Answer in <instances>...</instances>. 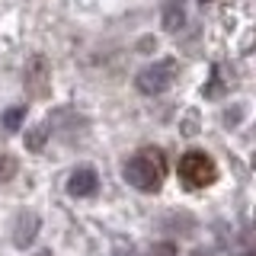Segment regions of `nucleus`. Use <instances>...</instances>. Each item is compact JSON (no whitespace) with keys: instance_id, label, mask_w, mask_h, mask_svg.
Returning a JSON list of instances; mask_svg holds the SVG:
<instances>
[{"instance_id":"f257e3e1","label":"nucleus","mask_w":256,"mask_h":256,"mask_svg":"<svg viewBox=\"0 0 256 256\" xmlns=\"http://www.w3.org/2000/svg\"><path fill=\"white\" fill-rule=\"evenodd\" d=\"M125 180L128 186L141 192H157L166 180V157L160 148H138L132 157L125 160Z\"/></svg>"},{"instance_id":"f03ea898","label":"nucleus","mask_w":256,"mask_h":256,"mask_svg":"<svg viewBox=\"0 0 256 256\" xmlns=\"http://www.w3.org/2000/svg\"><path fill=\"white\" fill-rule=\"evenodd\" d=\"M214 180H218V166H214V160L208 154H202V150L182 154V160H180V182L186 189H205V186H212Z\"/></svg>"},{"instance_id":"7ed1b4c3","label":"nucleus","mask_w":256,"mask_h":256,"mask_svg":"<svg viewBox=\"0 0 256 256\" xmlns=\"http://www.w3.org/2000/svg\"><path fill=\"white\" fill-rule=\"evenodd\" d=\"M176 74V61H157V64H150V68H144L138 70V77H134V90H138L141 96H157V93H164L166 86H170V80Z\"/></svg>"},{"instance_id":"20e7f679","label":"nucleus","mask_w":256,"mask_h":256,"mask_svg":"<svg viewBox=\"0 0 256 256\" xmlns=\"http://www.w3.org/2000/svg\"><path fill=\"white\" fill-rule=\"evenodd\" d=\"M96 186H100V180H96V170H93V166H77V170L70 173V180H68V192L74 198L93 196Z\"/></svg>"},{"instance_id":"39448f33","label":"nucleus","mask_w":256,"mask_h":256,"mask_svg":"<svg viewBox=\"0 0 256 256\" xmlns=\"http://www.w3.org/2000/svg\"><path fill=\"white\" fill-rule=\"evenodd\" d=\"M36 234H38V214L20 212V218L13 224V244L20 246V250H26L32 240H36Z\"/></svg>"},{"instance_id":"423d86ee","label":"nucleus","mask_w":256,"mask_h":256,"mask_svg":"<svg viewBox=\"0 0 256 256\" xmlns=\"http://www.w3.org/2000/svg\"><path fill=\"white\" fill-rule=\"evenodd\" d=\"M186 26V6L180 4V0H170V4L164 6V29L166 32H180Z\"/></svg>"},{"instance_id":"0eeeda50","label":"nucleus","mask_w":256,"mask_h":256,"mask_svg":"<svg viewBox=\"0 0 256 256\" xmlns=\"http://www.w3.org/2000/svg\"><path fill=\"white\" fill-rule=\"evenodd\" d=\"M48 132H52V125H48V122H38V125H36V128H32V132L26 134V148L32 150V154H38V150L45 148Z\"/></svg>"},{"instance_id":"6e6552de","label":"nucleus","mask_w":256,"mask_h":256,"mask_svg":"<svg viewBox=\"0 0 256 256\" xmlns=\"http://www.w3.org/2000/svg\"><path fill=\"white\" fill-rule=\"evenodd\" d=\"M22 118H26V109H22V106H13V109H6L4 116H0V128H4L6 134H13V132H20Z\"/></svg>"},{"instance_id":"1a4fd4ad","label":"nucleus","mask_w":256,"mask_h":256,"mask_svg":"<svg viewBox=\"0 0 256 256\" xmlns=\"http://www.w3.org/2000/svg\"><path fill=\"white\" fill-rule=\"evenodd\" d=\"M16 173V160L13 157H0V180H10Z\"/></svg>"},{"instance_id":"9d476101","label":"nucleus","mask_w":256,"mask_h":256,"mask_svg":"<svg viewBox=\"0 0 256 256\" xmlns=\"http://www.w3.org/2000/svg\"><path fill=\"white\" fill-rule=\"evenodd\" d=\"M150 256H176V250H173L170 244H160V246H157V250L150 253Z\"/></svg>"},{"instance_id":"9b49d317","label":"nucleus","mask_w":256,"mask_h":256,"mask_svg":"<svg viewBox=\"0 0 256 256\" xmlns=\"http://www.w3.org/2000/svg\"><path fill=\"white\" fill-rule=\"evenodd\" d=\"M38 256H52V253H38Z\"/></svg>"},{"instance_id":"f8f14e48","label":"nucleus","mask_w":256,"mask_h":256,"mask_svg":"<svg viewBox=\"0 0 256 256\" xmlns=\"http://www.w3.org/2000/svg\"><path fill=\"white\" fill-rule=\"evenodd\" d=\"M244 256H256V253H244Z\"/></svg>"},{"instance_id":"ddd939ff","label":"nucleus","mask_w":256,"mask_h":256,"mask_svg":"<svg viewBox=\"0 0 256 256\" xmlns=\"http://www.w3.org/2000/svg\"><path fill=\"white\" fill-rule=\"evenodd\" d=\"M202 4H212V0H202Z\"/></svg>"}]
</instances>
